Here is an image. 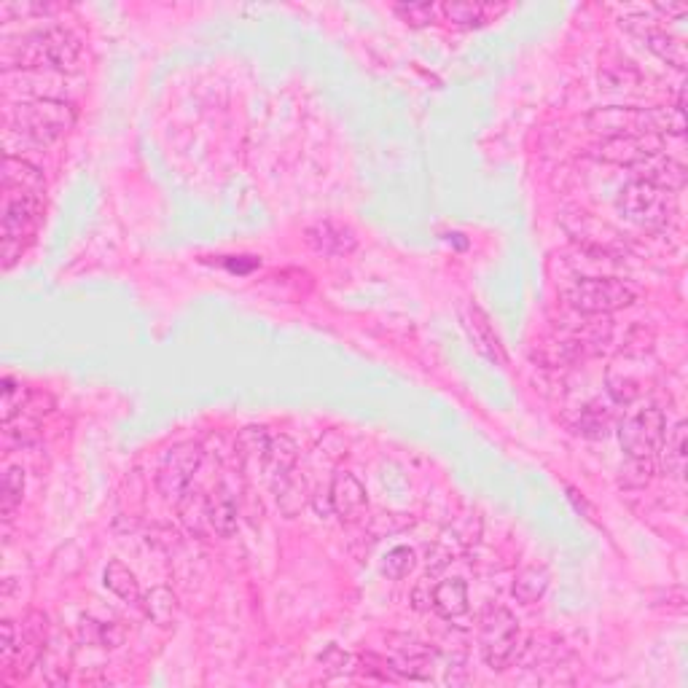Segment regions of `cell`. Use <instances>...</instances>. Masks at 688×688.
Here are the masks:
<instances>
[{"label": "cell", "mask_w": 688, "mask_h": 688, "mask_svg": "<svg viewBox=\"0 0 688 688\" xmlns=\"http://www.w3.org/2000/svg\"><path fill=\"white\" fill-rule=\"evenodd\" d=\"M619 210L627 215L629 221L651 232H662L672 224V218L678 213L675 205V194L664 191L654 183L645 181H629L624 189L619 191Z\"/></svg>", "instance_id": "cell-4"}, {"label": "cell", "mask_w": 688, "mask_h": 688, "mask_svg": "<svg viewBox=\"0 0 688 688\" xmlns=\"http://www.w3.org/2000/svg\"><path fill=\"white\" fill-rule=\"evenodd\" d=\"M635 178L637 181L654 183L659 189L678 194V191L686 186V164L678 162V159H672V156H667L662 151V154H654L648 156V159H643V162H637Z\"/></svg>", "instance_id": "cell-15"}, {"label": "cell", "mask_w": 688, "mask_h": 688, "mask_svg": "<svg viewBox=\"0 0 688 688\" xmlns=\"http://www.w3.org/2000/svg\"><path fill=\"white\" fill-rule=\"evenodd\" d=\"M589 127L602 138H635V135H656L654 116L635 105H608L589 113Z\"/></svg>", "instance_id": "cell-9"}, {"label": "cell", "mask_w": 688, "mask_h": 688, "mask_svg": "<svg viewBox=\"0 0 688 688\" xmlns=\"http://www.w3.org/2000/svg\"><path fill=\"white\" fill-rule=\"evenodd\" d=\"M393 14L412 27H428L441 19L436 3H398L393 6Z\"/></svg>", "instance_id": "cell-33"}, {"label": "cell", "mask_w": 688, "mask_h": 688, "mask_svg": "<svg viewBox=\"0 0 688 688\" xmlns=\"http://www.w3.org/2000/svg\"><path fill=\"white\" fill-rule=\"evenodd\" d=\"M307 242L323 256H347V253L355 250V234L347 226L331 224V221L310 226L307 229Z\"/></svg>", "instance_id": "cell-16"}, {"label": "cell", "mask_w": 688, "mask_h": 688, "mask_svg": "<svg viewBox=\"0 0 688 688\" xmlns=\"http://www.w3.org/2000/svg\"><path fill=\"white\" fill-rule=\"evenodd\" d=\"M414 565H417V554H414V549H409V546H396V549L387 551L385 559H382V573H385L390 581H401V578H406L412 573Z\"/></svg>", "instance_id": "cell-32"}, {"label": "cell", "mask_w": 688, "mask_h": 688, "mask_svg": "<svg viewBox=\"0 0 688 688\" xmlns=\"http://www.w3.org/2000/svg\"><path fill=\"white\" fill-rule=\"evenodd\" d=\"M549 581L551 576L546 568L522 570L514 581L516 602H522V605H533V602H538L543 594H546V589H549Z\"/></svg>", "instance_id": "cell-27"}, {"label": "cell", "mask_w": 688, "mask_h": 688, "mask_svg": "<svg viewBox=\"0 0 688 688\" xmlns=\"http://www.w3.org/2000/svg\"><path fill=\"white\" fill-rule=\"evenodd\" d=\"M43 218V194L38 191L3 189V221H0V258L3 269L17 264L35 240Z\"/></svg>", "instance_id": "cell-3"}, {"label": "cell", "mask_w": 688, "mask_h": 688, "mask_svg": "<svg viewBox=\"0 0 688 688\" xmlns=\"http://www.w3.org/2000/svg\"><path fill=\"white\" fill-rule=\"evenodd\" d=\"M81 60V41L68 27L49 25L19 35L3 46V70H73Z\"/></svg>", "instance_id": "cell-1"}, {"label": "cell", "mask_w": 688, "mask_h": 688, "mask_svg": "<svg viewBox=\"0 0 688 688\" xmlns=\"http://www.w3.org/2000/svg\"><path fill=\"white\" fill-rule=\"evenodd\" d=\"M19 627H22L19 651L9 672H14V678H27L35 664L41 662L43 651H46V632H49V627H46V616L38 611L27 613Z\"/></svg>", "instance_id": "cell-13"}, {"label": "cell", "mask_w": 688, "mask_h": 688, "mask_svg": "<svg viewBox=\"0 0 688 688\" xmlns=\"http://www.w3.org/2000/svg\"><path fill=\"white\" fill-rule=\"evenodd\" d=\"M202 460H205V449L194 444V441L175 444L162 457L159 468H156V490L162 492V498L178 503L183 498V492L191 487V479L199 471Z\"/></svg>", "instance_id": "cell-8"}, {"label": "cell", "mask_w": 688, "mask_h": 688, "mask_svg": "<svg viewBox=\"0 0 688 688\" xmlns=\"http://www.w3.org/2000/svg\"><path fill=\"white\" fill-rule=\"evenodd\" d=\"M654 473V457H629V463L621 468V487H629V490L648 487L651 479H654Z\"/></svg>", "instance_id": "cell-31"}, {"label": "cell", "mask_w": 688, "mask_h": 688, "mask_svg": "<svg viewBox=\"0 0 688 688\" xmlns=\"http://www.w3.org/2000/svg\"><path fill=\"white\" fill-rule=\"evenodd\" d=\"M3 189H17V191H38L43 194L46 189V178L43 172L30 164L27 159L17 154H6L3 159Z\"/></svg>", "instance_id": "cell-20"}, {"label": "cell", "mask_w": 688, "mask_h": 688, "mask_svg": "<svg viewBox=\"0 0 688 688\" xmlns=\"http://www.w3.org/2000/svg\"><path fill=\"white\" fill-rule=\"evenodd\" d=\"M506 11H508V6H495V3H471V0H463V3H444V6H439L441 19L460 27L487 25V22L498 19L500 14H506Z\"/></svg>", "instance_id": "cell-17"}, {"label": "cell", "mask_w": 688, "mask_h": 688, "mask_svg": "<svg viewBox=\"0 0 688 688\" xmlns=\"http://www.w3.org/2000/svg\"><path fill=\"white\" fill-rule=\"evenodd\" d=\"M328 495H331V508L334 514L353 525V522H361L366 508H369V495H366V487L361 484V479L350 471H336L334 479H331V487H328Z\"/></svg>", "instance_id": "cell-12"}, {"label": "cell", "mask_w": 688, "mask_h": 688, "mask_svg": "<svg viewBox=\"0 0 688 688\" xmlns=\"http://www.w3.org/2000/svg\"><path fill=\"white\" fill-rule=\"evenodd\" d=\"M272 492L277 495V503L283 508L285 514L293 516L304 506V498H307V482L299 471H291L288 476H283L280 482L272 484Z\"/></svg>", "instance_id": "cell-28"}, {"label": "cell", "mask_w": 688, "mask_h": 688, "mask_svg": "<svg viewBox=\"0 0 688 688\" xmlns=\"http://www.w3.org/2000/svg\"><path fill=\"white\" fill-rule=\"evenodd\" d=\"M27 404V393L22 382H17L14 377H3V390H0V420H3V428L14 422V417L22 414Z\"/></svg>", "instance_id": "cell-30"}, {"label": "cell", "mask_w": 688, "mask_h": 688, "mask_svg": "<svg viewBox=\"0 0 688 688\" xmlns=\"http://www.w3.org/2000/svg\"><path fill=\"white\" fill-rule=\"evenodd\" d=\"M664 433H667V417L659 406L629 412L616 430L627 457H656L662 449Z\"/></svg>", "instance_id": "cell-7"}, {"label": "cell", "mask_w": 688, "mask_h": 688, "mask_svg": "<svg viewBox=\"0 0 688 688\" xmlns=\"http://www.w3.org/2000/svg\"><path fill=\"white\" fill-rule=\"evenodd\" d=\"M103 584L105 589H111L119 600L132 602V605H138V602L143 600L138 578H135V573H132L124 562H119V559L108 562V568L103 570Z\"/></svg>", "instance_id": "cell-24"}, {"label": "cell", "mask_w": 688, "mask_h": 688, "mask_svg": "<svg viewBox=\"0 0 688 688\" xmlns=\"http://www.w3.org/2000/svg\"><path fill=\"white\" fill-rule=\"evenodd\" d=\"M433 586L430 584V578H422V581H417V586L412 589V608L414 611H433Z\"/></svg>", "instance_id": "cell-39"}, {"label": "cell", "mask_w": 688, "mask_h": 688, "mask_svg": "<svg viewBox=\"0 0 688 688\" xmlns=\"http://www.w3.org/2000/svg\"><path fill=\"white\" fill-rule=\"evenodd\" d=\"M22 498H25V468L22 465H11L3 473V495H0L3 522H9L14 511L22 506Z\"/></svg>", "instance_id": "cell-29"}, {"label": "cell", "mask_w": 688, "mask_h": 688, "mask_svg": "<svg viewBox=\"0 0 688 688\" xmlns=\"http://www.w3.org/2000/svg\"><path fill=\"white\" fill-rule=\"evenodd\" d=\"M178 511H181V522L186 525L191 535L207 538L213 535V522H210V495L199 490H186L183 498L178 500Z\"/></svg>", "instance_id": "cell-18"}, {"label": "cell", "mask_w": 688, "mask_h": 688, "mask_svg": "<svg viewBox=\"0 0 688 688\" xmlns=\"http://www.w3.org/2000/svg\"><path fill=\"white\" fill-rule=\"evenodd\" d=\"M210 522H213V535L221 538H229L237 530V506L226 490H215L210 495Z\"/></svg>", "instance_id": "cell-26"}, {"label": "cell", "mask_w": 688, "mask_h": 688, "mask_svg": "<svg viewBox=\"0 0 688 688\" xmlns=\"http://www.w3.org/2000/svg\"><path fill=\"white\" fill-rule=\"evenodd\" d=\"M296 460H299V447H296V441H293L291 436H285V433L272 436V439H269L267 460H264L269 484L280 482L283 476L296 471Z\"/></svg>", "instance_id": "cell-21"}, {"label": "cell", "mask_w": 688, "mask_h": 688, "mask_svg": "<svg viewBox=\"0 0 688 688\" xmlns=\"http://www.w3.org/2000/svg\"><path fill=\"white\" fill-rule=\"evenodd\" d=\"M611 425H613L611 409H605V406H600V404H589L584 412H581V417H578V433L594 436V439L605 436V433L611 430Z\"/></svg>", "instance_id": "cell-34"}, {"label": "cell", "mask_w": 688, "mask_h": 688, "mask_svg": "<svg viewBox=\"0 0 688 688\" xmlns=\"http://www.w3.org/2000/svg\"><path fill=\"white\" fill-rule=\"evenodd\" d=\"M140 605H143V611H146V616L154 621L156 627L167 629L178 619V597L167 586H154L151 592L143 594Z\"/></svg>", "instance_id": "cell-22"}, {"label": "cell", "mask_w": 688, "mask_h": 688, "mask_svg": "<svg viewBox=\"0 0 688 688\" xmlns=\"http://www.w3.org/2000/svg\"><path fill=\"white\" fill-rule=\"evenodd\" d=\"M664 138L662 135H635V138H602L600 146L594 148V156L602 162L629 164L635 167L648 156L662 154Z\"/></svg>", "instance_id": "cell-11"}, {"label": "cell", "mask_w": 688, "mask_h": 688, "mask_svg": "<svg viewBox=\"0 0 688 688\" xmlns=\"http://www.w3.org/2000/svg\"><path fill=\"white\" fill-rule=\"evenodd\" d=\"M73 124L76 105L57 97H30L6 108V129L35 146H49L60 140Z\"/></svg>", "instance_id": "cell-2"}, {"label": "cell", "mask_w": 688, "mask_h": 688, "mask_svg": "<svg viewBox=\"0 0 688 688\" xmlns=\"http://www.w3.org/2000/svg\"><path fill=\"white\" fill-rule=\"evenodd\" d=\"M433 611L441 619L455 621L468 611V586L463 578H444L433 586Z\"/></svg>", "instance_id": "cell-19"}, {"label": "cell", "mask_w": 688, "mask_h": 688, "mask_svg": "<svg viewBox=\"0 0 688 688\" xmlns=\"http://www.w3.org/2000/svg\"><path fill=\"white\" fill-rule=\"evenodd\" d=\"M320 664L326 667L328 672H334V675H344V672L350 670V664H353V659L344 654L342 648H336V645H328L326 651L320 654Z\"/></svg>", "instance_id": "cell-38"}, {"label": "cell", "mask_w": 688, "mask_h": 688, "mask_svg": "<svg viewBox=\"0 0 688 688\" xmlns=\"http://www.w3.org/2000/svg\"><path fill=\"white\" fill-rule=\"evenodd\" d=\"M659 455H662L664 473H670L672 479H683V471H686V425L683 422H678L675 428H667Z\"/></svg>", "instance_id": "cell-23"}, {"label": "cell", "mask_w": 688, "mask_h": 688, "mask_svg": "<svg viewBox=\"0 0 688 688\" xmlns=\"http://www.w3.org/2000/svg\"><path fill=\"white\" fill-rule=\"evenodd\" d=\"M62 11V6H49V3H6L0 14L6 19H27V17H49Z\"/></svg>", "instance_id": "cell-36"}, {"label": "cell", "mask_w": 688, "mask_h": 688, "mask_svg": "<svg viewBox=\"0 0 688 688\" xmlns=\"http://www.w3.org/2000/svg\"><path fill=\"white\" fill-rule=\"evenodd\" d=\"M565 299L581 315H611L635 301V291L613 277H584L565 291Z\"/></svg>", "instance_id": "cell-6"}, {"label": "cell", "mask_w": 688, "mask_h": 688, "mask_svg": "<svg viewBox=\"0 0 688 688\" xmlns=\"http://www.w3.org/2000/svg\"><path fill=\"white\" fill-rule=\"evenodd\" d=\"M460 323H463L465 334H468V339L473 342V347H476L487 361L498 363V366H506V350H503V344H500L495 328L490 326V318H487L476 304H465L463 310H460Z\"/></svg>", "instance_id": "cell-14"}, {"label": "cell", "mask_w": 688, "mask_h": 688, "mask_svg": "<svg viewBox=\"0 0 688 688\" xmlns=\"http://www.w3.org/2000/svg\"><path fill=\"white\" fill-rule=\"evenodd\" d=\"M522 648L519 621L503 605H490L482 616V659L490 670H506Z\"/></svg>", "instance_id": "cell-5"}, {"label": "cell", "mask_w": 688, "mask_h": 688, "mask_svg": "<svg viewBox=\"0 0 688 688\" xmlns=\"http://www.w3.org/2000/svg\"><path fill=\"white\" fill-rule=\"evenodd\" d=\"M621 25L627 27L629 33H635L659 60H664L667 65H672V68L678 70L686 68V43L680 41V38H675L672 33H667V30L659 25V19L648 17V11H635V14L621 17Z\"/></svg>", "instance_id": "cell-10"}, {"label": "cell", "mask_w": 688, "mask_h": 688, "mask_svg": "<svg viewBox=\"0 0 688 688\" xmlns=\"http://www.w3.org/2000/svg\"><path fill=\"white\" fill-rule=\"evenodd\" d=\"M19 637H22V627L6 619L0 624V667L9 672V667L17 659L19 651Z\"/></svg>", "instance_id": "cell-35"}, {"label": "cell", "mask_w": 688, "mask_h": 688, "mask_svg": "<svg viewBox=\"0 0 688 688\" xmlns=\"http://www.w3.org/2000/svg\"><path fill=\"white\" fill-rule=\"evenodd\" d=\"M608 390H611V396L616 404H632V401L640 396V385H637V379L632 377H616V374H611V377H608Z\"/></svg>", "instance_id": "cell-37"}, {"label": "cell", "mask_w": 688, "mask_h": 688, "mask_svg": "<svg viewBox=\"0 0 688 688\" xmlns=\"http://www.w3.org/2000/svg\"><path fill=\"white\" fill-rule=\"evenodd\" d=\"M78 637L81 643L97 645V648H116L124 643V627L119 621H97L84 619L78 624Z\"/></svg>", "instance_id": "cell-25"}]
</instances>
